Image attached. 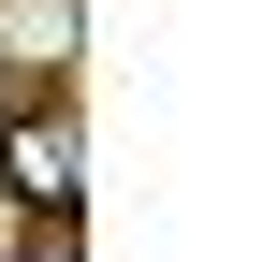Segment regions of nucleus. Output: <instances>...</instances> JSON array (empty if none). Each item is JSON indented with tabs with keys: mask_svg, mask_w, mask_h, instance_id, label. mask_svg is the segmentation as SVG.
Returning <instances> with one entry per match:
<instances>
[{
	"mask_svg": "<svg viewBox=\"0 0 262 262\" xmlns=\"http://www.w3.org/2000/svg\"><path fill=\"white\" fill-rule=\"evenodd\" d=\"M88 44V0H0V88L15 73H73Z\"/></svg>",
	"mask_w": 262,
	"mask_h": 262,
	"instance_id": "nucleus-2",
	"label": "nucleus"
},
{
	"mask_svg": "<svg viewBox=\"0 0 262 262\" xmlns=\"http://www.w3.org/2000/svg\"><path fill=\"white\" fill-rule=\"evenodd\" d=\"M0 102H15V88H0Z\"/></svg>",
	"mask_w": 262,
	"mask_h": 262,
	"instance_id": "nucleus-3",
	"label": "nucleus"
},
{
	"mask_svg": "<svg viewBox=\"0 0 262 262\" xmlns=\"http://www.w3.org/2000/svg\"><path fill=\"white\" fill-rule=\"evenodd\" d=\"M0 189H15V219H44V248H73V204H88V117L58 102H0Z\"/></svg>",
	"mask_w": 262,
	"mask_h": 262,
	"instance_id": "nucleus-1",
	"label": "nucleus"
}]
</instances>
